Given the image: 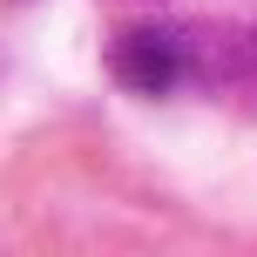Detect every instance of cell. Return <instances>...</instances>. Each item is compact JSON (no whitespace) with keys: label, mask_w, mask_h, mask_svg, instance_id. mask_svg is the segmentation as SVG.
<instances>
[{"label":"cell","mask_w":257,"mask_h":257,"mask_svg":"<svg viewBox=\"0 0 257 257\" xmlns=\"http://www.w3.org/2000/svg\"><path fill=\"white\" fill-rule=\"evenodd\" d=\"M108 75H115L122 88L163 95V88H176V75H183V41L169 34V27H136V34H122L115 48H108Z\"/></svg>","instance_id":"cell-1"}]
</instances>
